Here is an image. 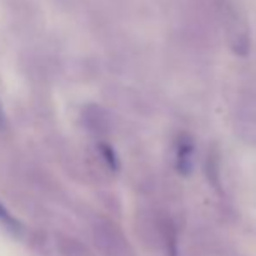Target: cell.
Returning <instances> with one entry per match:
<instances>
[{
  "label": "cell",
  "mask_w": 256,
  "mask_h": 256,
  "mask_svg": "<svg viewBox=\"0 0 256 256\" xmlns=\"http://www.w3.org/2000/svg\"><path fill=\"white\" fill-rule=\"evenodd\" d=\"M94 236L96 244L104 253V256H129V246L122 237V234L118 232L117 225L110 222L98 223Z\"/></svg>",
  "instance_id": "6da1fadb"
},
{
  "label": "cell",
  "mask_w": 256,
  "mask_h": 256,
  "mask_svg": "<svg viewBox=\"0 0 256 256\" xmlns=\"http://www.w3.org/2000/svg\"><path fill=\"white\" fill-rule=\"evenodd\" d=\"M190 150H192L190 146H180V150H178V168L182 169L183 172H186L190 168V158H188Z\"/></svg>",
  "instance_id": "7a4b0ae2"
},
{
  "label": "cell",
  "mask_w": 256,
  "mask_h": 256,
  "mask_svg": "<svg viewBox=\"0 0 256 256\" xmlns=\"http://www.w3.org/2000/svg\"><path fill=\"white\" fill-rule=\"evenodd\" d=\"M102 154L104 155V160L110 164V168H117V158H115V154H114V150L110 148V146H106V145H102Z\"/></svg>",
  "instance_id": "277c9868"
},
{
  "label": "cell",
  "mask_w": 256,
  "mask_h": 256,
  "mask_svg": "<svg viewBox=\"0 0 256 256\" xmlns=\"http://www.w3.org/2000/svg\"><path fill=\"white\" fill-rule=\"evenodd\" d=\"M0 222H4L7 226H10V228H18V222L10 216V212L7 211L2 204H0Z\"/></svg>",
  "instance_id": "3957f363"
}]
</instances>
